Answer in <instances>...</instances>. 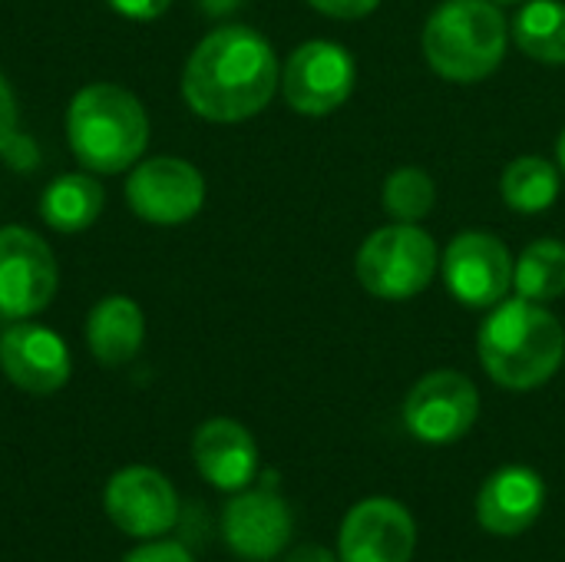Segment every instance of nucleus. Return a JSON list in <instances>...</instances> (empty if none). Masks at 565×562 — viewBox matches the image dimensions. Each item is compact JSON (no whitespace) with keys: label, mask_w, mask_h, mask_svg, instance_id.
Instances as JSON below:
<instances>
[{"label":"nucleus","mask_w":565,"mask_h":562,"mask_svg":"<svg viewBox=\"0 0 565 562\" xmlns=\"http://www.w3.org/2000/svg\"><path fill=\"white\" fill-rule=\"evenodd\" d=\"M278 86L271 43L252 26H222L189 56L182 96L195 116L212 123H242L268 106Z\"/></svg>","instance_id":"1"},{"label":"nucleus","mask_w":565,"mask_h":562,"mask_svg":"<svg viewBox=\"0 0 565 562\" xmlns=\"http://www.w3.org/2000/svg\"><path fill=\"white\" fill-rule=\"evenodd\" d=\"M480 361L487 374L510 391L546 384L565 358V331L540 301H503L480 328Z\"/></svg>","instance_id":"2"},{"label":"nucleus","mask_w":565,"mask_h":562,"mask_svg":"<svg viewBox=\"0 0 565 562\" xmlns=\"http://www.w3.org/2000/svg\"><path fill=\"white\" fill-rule=\"evenodd\" d=\"M66 139L89 172L113 176L146 152L149 116L129 89L116 83H89L66 109Z\"/></svg>","instance_id":"3"},{"label":"nucleus","mask_w":565,"mask_h":562,"mask_svg":"<svg viewBox=\"0 0 565 562\" xmlns=\"http://www.w3.org/2000/svg\"><path fill=\"white\" fill-rule=\"evenodd\" d=\"M510 43V26L493 0H444L424 26L427 63L454 83L490 76Z\"/></svg>","instance_id":"4"},{"label":"nucleus","mask_w":565,"mask_h":562,"mask_svg":"<svg viewBox=\"0 0 565 562\" xmlns=\"http://www.w3.org/2000/svg\"><path fill=\"white\" fill-rule=\"evenodd\" d=\"M437 272L434 238L407 222H394L367 235L358 252L361 285L384 301H404L420 295Z\"/></svg>","instance_id":"5"},{"label":"nucleus","mask_w":565,"mask_h":562,"mask_svg":"<svg viewBox=\"0 0 565 562\" xmlns=\"http://www.w3.org/2000/svg\"><path fill=\"white\" fill-rule=\"evenodd\" d=\"M56 295V258L50 245L20 225L0 229V315L23 321Z\"/></svg>","instance_id":"6"},{"label":"nucleus","mask_w":565,"mask_h":562,"mask_svg":"<svg viewBox=\"0 0 565 562\" xmlns=\"http://www.w3.org/2000/svg\"><path fill=\"white\" fill-rule=\"evenodd\" d=\"M480 414V394L460 371H434L414 384L404 404L407 431L424 444L460 441Z\"/></svg>","instance_id":"7"},{"label":"nucleus","mask_w":565,"mask_h":562,"mask_svg":"<svg viewBox=\"0 0 565 562\" xmlns=\"http://www.w3.org/2000/svg\"><path fill=\"white\" fill-rule=\"evenodd\" d=\"M126 202L142 222L182 225L199 215L205 202V179L185 159H146L126 182Z\"/></svg>","instance_id":"8"},{"label":"nucleus","mask_w":565,"mask_h":562,"mask_svg":"<svg viewBox=\"0 0 565 562\" xmlns=\"http://www.w3.org/2000/svg\"><path fill=\"white\" fill-rule=\"evenodd\" d=\"M281 89L291 109L305 116L334 113L354 89V60L331 40L301 43L285 66Z\"/></svg>","instance_id":"9"},{"label":"nucleus","mask_w":565,"mask_h":562,"mask_svg":"<svg viewBox=\"0 0 565 562\" xmlns=\"http://www.w3.org/2000/svg\"><path fill=\"white\" fill-rule=\"evenodd\" d=\"M444 278L457 301L490 308L500 305L513 285V258L497 235L463 232L444 255Z\"/></svg>","instance_id":"10"},{"label":"nucleus","mask_w":565,"mask_h":562,"mask_svg":"<svg viewBox=\"0 0 565 562\" xmlns=\"http://www.w3.org/2000/svg\"><path fill=\"white\" fill-rule=\"evenodd\" d=\"M103 503H106L109 520L122 533L139 537V540L159 537V533L172 530L175 520H179L175 490L152 467H126V470H119L109 480V487L103 494Z\"/></svg>","instance_id":"11"},{"label":"nucleus","mask_w":565,"mask_h":562,"mask_svg":"<svg viewBox=\"0 0 565 562\" xmlns=\"http://www.w3.org/2000/svg\"><path fill=\"white\" fill-rule=\"evenodd\" d=\"M338 547L341 562H411L417 527L401 503L374 497L344 517Z\"/></svg>","instance_id":"12"},{"label":"nucleus","mask_w":565,"mask_h":562,"mask_svg":"<svg viewBox=\"0 0 565 562\" xmlns=\"http://www.w3.org/2000/svg\"><path fill=\"white\" fill-rule=\"evenodd\" d=\"M0 368L26 394H53L70 381L66 341L33 321H17L0 335Z\"/></svg>","instance_id":"13"},{"label":"nucleus","mask_w":565,"mask_h":562,"mask_svg":"<svg viewBox=\"0 0 565 562\" xmlns=\"http://www.w3.org/2000/svg\"><path fill=\"white\" fill-rule=\"evenodd\" d=\"M222 537L242 560H275L291 540V510L271 490H238L222 513Z\"/></svg>","instance_id":"14"},{"label":"nucleus","mask_w":565,"mask_h":562,"mask_svg":"<svg viewBox=\"0 0 565 562\" xmlns=\"http://www.w3.org/2000/svg\"><path fill=\"white\" fill-rule=\"evenodd\" d=\"M546 503V484L530 467H503L497 470L477 497V520L493 537H520L526 533Z\"/></svg>","instance_id":"15"},{"label":"nucleus","mask_w":565,"mask_h":562,"mask_svg":"<svg viewBox=\"0 0 565 562\" xmlns=\"http://www.w3.org/2000/svg\"><path fill=\"white\" fill-rule=\"evenodd\" d=\"M192 457H195L199 474L212 487L228 490V494L245 490L255 480V474H258V447H255V437L238 421H228V417L205 421L195 431Z\"/></svg>","instance_id":"16"},{"label":"nucleus","mask_w":565,"mask_h":562,"mask_svg":"<svg viewBox=\"0 0 565 562\" xmlns=\"http://www.w3.org/2000/svg\"><path fill=\"white\" fill-rule=\"evenodd\" d=\"M142 335H146L142 311L136 301H129L122 295L103 298L86 318L89 351L106 368H119V364L132 361L142 348Z\"/></svg>","instance_id":"17"},{"label":"nucleus","mask_w":565,"mask_h":562,"mask_svg":"<svg viewBox=\"0 0 565 562\" xmlns=\"http://www.w3.org/2000/svg\"><path fill=\"white\" fill-rule=\"evenodd\" d=\"M103 185L93 179V176H79V172H70V176H60L53 179L46 189H43V199H40V215L50 229L56 232H83L89 229L99 212H103Z\"/></svg>","instance_id":"18"},{"label":"nucleus","mask_w":565,"mask_h":562,"mask_svg":"<svg viewBox=\"0 0 565 562\" xmlns=\"http://www.w3.org/2000/svg\"><path fill=\"white\" fill-rule=\"evenodd\" d=\"M516 46L540 63H565V3L530 0L513 20Z\"/></svg>","instance_id":"19"},{"label":"nucleus","mask_w":565,"mask_h":562,"mask_svg":"<svg viewBox=\"0 0 565 562\" xmlns=\"http://www.w3.org/2000/svg\"><path fill=\"white\" fill-rule=\"evenodd\" d=\"M503 202L516 212H543L559 195V172L543 156H520L503 172Z\"/></svg>","instance_id":"20"},{"label":"nucleus","mask_w":565,"mask_h":562,"mask_svg":"<svg viewBox=\"0 0 565 562\" xmlns=\"http://www.w3.org/2000/svg\"><path fill=\"white\" fill-rule=\"evenodd\" d=\"M513 282H516V291L520 298H530V301H553L565 295V245L556 238H543V242H533L516 268H513Z\"/></svg>","instance_id":"21"},{"label":"nucleus","mask_w":565,"mask_h":562,"mask_svg":"<svg viewBox=\"0 0 565 562\" xmlns=\"http://www.w3.org/2000/svg\"><path fill=\"white\" fill-rule=\"evenodd\" d=\"M434 202H437V189L424 169L407 166L384 182V209L394 222L417 225L434 209Z\"/></svg>","instance_id":"22"},{"label":"nucleus","mask_w":565,"mask_h":562,"mask_svg":"<svg viewBox=\"0 0 565 562\" xmlns=\"http://www.w3.org/2000/svg\"><path fill=\"white\" fill-rule=\"evenodd\" d=\"M318 13H328V17H338V20H358V17H367L381 0H308Z\"/></svg>","instance_id":"23"},{"label":"nucleus","mask_w":565,"mask_h":562,"mask_svg":"<svg viewBox=\"0 0 565 562\" xmlns=\"http://www.w3.org/2000/svg\"><path fill=\"white\" fill-rule=\"evenodd\" d=\"M122 562H195L179 543H149L132 550Z\"/></svg>","instance_id":"24"},{"label":"nucleus","mask_w":565,"mask_h":562,"mask_svg":"<svg viewBox=\"0 0 565 562\" xmlns=\"http://www.w3.org/2000/svg\"><path fill=\"white\" fill-rule=\"evenodd\" d=\"M106 3L129 20H156L169 10L172 0H106Z\"/></svg>","instance_id":"25"},{"label":"nucleus","mask_w":565,"mask_h":562,"mask_svg":"<svg viewBox=\"0 0 565 562\" xmlns=\"http://www.w3.org/2000/svg\"><path fill=\"white\" fill-rule=\"evenodd\" d=\"M13 126H17V99L10 93V83L0 76V149L13 139Z\"/></svg>","instance_id":"26"},{"label":"nucleus","mask_w":565,"mask_h":562,"mask_svg":"<svg viewBox=\"0 0 565 562\" xmlns=\"http://www.w3.org/2000/svg\"><path fill=\"white\" fill-rule=\"evenodd\" d=\"M285 562H338L324 547H318V543H308V547H298L291 556Z\"/></svg>","instance_id":"27"},{"label":"nucleus","mask_w":565,"mask_h":562,"mask_svg":"<svg viewBox=\"0 0 565 562\" xmlns=\"http://www.w3.org/2000/svg\"><path fill=\"white\" fill-rule=\"evenodd\" d=\"M232 3H235V0H205V7H209L212 13H218V10H228Z\"/></svg>","instance_id":"28"},{"label":"nucleus","mask_w":565,"mask_h":562,"mask_svg":"<svg viewBox=\"0 0 565 562\" xmlns=\"http://www.w3.org/2000/svg\"><path fill=\"white\" fill-rule=\"evenodd\" d=\"M556 152H559V166H563V172H565V129H563V136H559V149H556Z\"/></svg>","instance_id":"29"},{"label":"nucleus","mask_w":565,"mask_h":562,"mask_svg":"<svg viewBox=\"0 0 565 562\" xmlns=\"http://www.w3.org/2000/svg\"><path fill=\"white\" fill-rule=\"evenodd\" d=\"M493 3L500 7V3H523V0H493Z\"/></svg>","instance_id":"30"}]
</instances>
